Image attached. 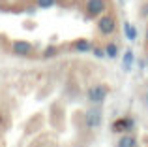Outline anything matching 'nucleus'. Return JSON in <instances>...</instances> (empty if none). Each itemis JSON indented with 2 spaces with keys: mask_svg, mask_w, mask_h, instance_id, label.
I'll list each match as a JSON object with an SVG mask.
<instances>
[{
  "mask_svg": "<svg viewBox=\"0 0 148 147\" xmlns=\"http://www.w3.org/2000/svg\"><path fill=\"white\" fill-rule=\"evenodd\" d=\"M133 128V119L130 117H120L112 123V132H127Z\"/></svg>",
  "mask_w": 148,
  "mask_h": 147,
  "instance_id": "obj_6",
  "label": "nucleus"
},
{
  "mask_svg": "<svg viewBox=\"0 0 148 147\" xmlns=\"http://www.w3.org/2000/svg\"><path fill=\"white\" fill-rule=\"evenodd\" d=\"M96 57H105V51H101V49H96Z\"/></svg>",
  "mask_w": 148,
  "mask_h": 147,
  "instance_id": "obj_13",
  "label": "nucleus"
},
{
  "mask_svg": "<svg viewBox=\"0 0 148 147\" xmlns=\"http://www.w3.org/2000/svg\"><path fill=\"white\" fill-rule=\"evenodd\" d=\"M124 34H126L127 40H137V28H135L131 23H124Z\"/></svg>",
  "mask_w": 148,
  "mask_h": 147,
  "instance_id": "obj_8",
  "label": "nucleus"
},
{
  "mask_svg": "<svg viewBox=\"0 0 148 147\" xmlns=\"http://www.w3.org/2000/svg\"><path fill=\"white\" fill-rule=\"evenodd\" d=\"M98 30L103 36H109L116 30V19L112 15H101L98 19Z\"/></svg>",
  "mask_w": 148,
  "mask_h": 147,
  "instance_id": "obj_2",
  "label": "nucleus"
},
{
  "mask_svg": "<svg viewBox=\"0 0 148 147\" xmlns=\"http://www.w3.org/2000/svg\"><path fill=\"white\" fill-rule=\"evenodd\" d=\"M73 47H75L77 51H83L84 53V51H90V49H92V44L88 40H79V42L73 44Z\"/></svg>",
  "mask_w": 148,
  "mask_h": 147,
  "instance_id": "obj_10",
  "label": "nucleus"
},
{
  "mask_svg": "<svg viewBox=\"0 0 148 147\" xmlns=\"http://www.w3.org/2000/svg\"><path fill=\"white\" fill-rule=\"evenodd\" d=\"M56 4V0H38V6L41 8V10H47V8L54 6Z\"/></svg>",
  "mask_w": 148,
  "mask_h": 147,
  "instance_id": "obj_12",
  "label": "nucleus"
},
{
  "mask_svg": "<svg viewBox=\"0 0 148 147\" xmlns=\"http://www.w3.org/2000/svg\"><path fill=\"white\" fill-rule=\"evenodd\" d=\"M146 38H148V28H146Z\"/></svg>",
  "mask_w": 148,
  "mask_h": 147,
  "instance_id": "obj_14",
  "label": "nucleus"
},
{
  "mask_svg": "<svg viewBox=\"0 0 148 147\" xmlns=\"http://www.w3.org/2000/svg\"><path fill=\"white\" fill-rule=\"evenodd\" d=\"M105 55H107L109 59H116V55H118V45L116 44H109L107 47H105Z\"/></svg>",
  "mask_w": 148,
  "mask_h": 147,
  "instance_id": "obj_11",
  "label": "nucleus"
},
{
  "mask_svg": "<svg viewBox=\"0 0 148 147\" xmlns=\"http://www.w3.org/2000/svg\"><path fill=\"white\" fill-rule=\"evenodd\" d=\"M32 44L30 42H26V40H17L13 44V53L15 55H19V57H28L30 53H32Z\"/></svg>",
  "mask_w": 148,
  "mask_h": 147,
  "instance_id": "obj_5",
  "label": "nucleus"
},
{
  "mask_svg": "<svg viewBox=\"0 0 148 147\" xmlns=\"http://www.w3.org/2000/svg\"><path fill=\"white\" fill-rule=\"evenodd\" d=\"M131 66H133V51H131V49H127V51L124 53V70L130 72Z\"/></svg>",
  "mask_w": 148,
  "mask_h": 147,
  "instance_id": "obj_9",
  "label": "nucleus"
},
{
  "mask_svg": "<svg viewBox=\"0 0 148 147\" xmlns=\"http://www.w3.org/2000/svg\"><path fill=\"white\" fill-rule=\"evenodd\" d=\"M84 123H86L88 128H98V126H101V123H103L101 111H98V110H90V111H86Z\"/></svg>",
  "mask_w": 148,
  "mask_h": 147,
  "instance_id": "obj_3",
  "label": "nucleus"
},
{
  "mask_svg": "<svg viewBox=\"0 0 148 147\" xmlns=\"http://www.w3.org/2000/svg\"><path fill=\"white\" fill-rule=\"evenodd\" d=\"M105 8H107V2H105V0H86V10L92 17L101 15L105 11Z\"/></svg>",
  "mask_w": 148,
  "mask_h": 147,
  "instance_id": "obj_4",
  "label": "nucleus"
},
{
  "mask_svg": "<svg viewBox=\"0 0 148 147\" xmlns=\"http://www.w3.org/2000/svg\"><path fill=\"white\" fill-rule=\"evenodd\" d=\"M118 147H137V140L131 134H126L118 140Z\"/></svg>",
  "mask_w": 148,
  "mask_h": 147,
  "instance_id": "obj_7",
  "label": "nucleus"
},
{
  "mask_svg": "<svg viewBox=\"0 0 148 147\" xmlns=\"http://www.w3.org/2000/svg\"><path fill=\"white\" fill-rule=\"evenodd\" d=\"M107 94H109V91H107V87H103V85H92V87L86 91L88 102H92V104H103L105 98H107Z\"/></svg>",
  "mask_w": 148,
  "mask_h": 147,
  "instance_id": "obj_1",
  "label": "nucleus"
}]
</instances>
